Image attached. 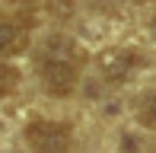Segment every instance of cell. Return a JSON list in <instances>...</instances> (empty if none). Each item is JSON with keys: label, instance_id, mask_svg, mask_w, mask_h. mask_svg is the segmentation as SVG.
Wrapping results in <instances>:
<instances>
[{"label": "cell", "instance_id": "cell-4", "mask_svg": "<svg viewBox=\"0 0 156 153\" xmlns=\"http://www.w3.org/2000/svg\"><path fill=\"white\" fill-rule=\"evenodd\" d=\"M26 48H29V29L10 19H0V54H23Z\"/></svg>", "mask_w": 156, "mask_h": 153}, {"label": "cell", "instance_id": "cell-7", "mask_svg": "<svg viewBox=\"0 0 156 153\" xmlns=\"http://www.w3.org/2000/svg\"><path fill=\"white\" fill-rule=\"evenodd\" d=\"M121 153H147L144 137H137V134H124V137H121Z\"/></svg>", "mask_w": 156, "mask_h": 153}, {"label": "cell", "instance_id": "cell-1", "mask_svg": "<svg viewBox=\"0 0 156 153\" xmlns=\"http://www.w3.org/2000/svg\"><path fill=\"white\" fill-rule=\"evenodd\" d=\"M38 70H41V83L51 96H70L80 80V48L67 35L48 38Z\"/></svg>", "mask_w": 156, "mask_h": 153}, {"label": "cell", "instance_id": "cell-2", "mask_svg": "<svg viewBox=\"0 0 156 153\" xmlns=\"http://www.w3.org/2000/svg\"><path fill=\"white\" fill-rule=\"evenodd\" d=\"M26 144L32 153H70L73 134L64 121H32L26 128Z\"/></svg>", "mask_w": 156, "mask_h": 153}, {"label": "cell", "instance_id": "cell-8", "mask_svg": "<svg viewBox=\"0 0 156 153\" xmlns=\"http://www.w3.org/2000/svg\"><path fill=\"white\" fill-rule=\"evenodd\" d=\"M3 3H13V6H26V3H35V0H3Z\"/></svg>", "mask_w": 156, "mask_h": 153}, {"label": "cell", "instance_id": "cell-5", "mask_svg": "<svg viewBox=\"0 0 156 153\" xmlns=\"http://www.w3.org/2000/svg\"><path fill=\"white\" fill-rule=\"evenodd\" d=\"M16 86H19V70L0 61V99L10 96V93H16Z\"/></svg>", "mask_w": 156, "mask_h": 153}, {"label": "cell", "instance_id": "cell-6", "mask_svg": "<svg viewBox=\"0 0 156 153\" xmlns=\"http://www.w3.org/2000/svg\"><path fill=\"white\" fill-rule=\"evenodd\" d=\"M137 118H140V124H144V128L156 131V93H153V96H147V99L140 102V109H137Z\"/></svg>", "mask_w": 156, "mask_h": 153}, {"label": "cell", "instance_id": "cell-3", "mask_svg": "<svg viewBox=\"0 0 156 153\" xmlns=\"http://www.w3.org/2000/svg\"><path fill=\"white\" fill-rule=\"evenodd\" d=\"M140 64H144V58L137 48H108L99 54V67L108 80H127Z\"/></svg>", "mask_w": 156, "mask_h": 153}]
</instances>
